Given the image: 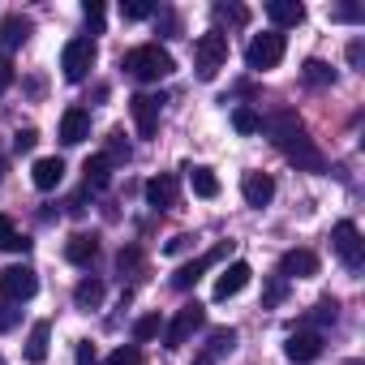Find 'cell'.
Here are the masks:
<instances>
[{
	"label": "cell",
	"instance_id": "ee69618b",
	"mask_svg": "<svg viewBox=\"0 0 365 365\" xmlns=\"http://www.w3.org/2000/svg\"><path fill=\"white\" fill-rule=\"evenodd\" d=\"M0 176H5V159H0Z\"/></svg>",
	"mask_w": 365,
	"mask_h": 365
},
{
	"label": "cell",
	"instance_id": "74e56055",
	"mask_svg": "<svg viewBox=\"0 0 365 365\" xmlns=\"http://www.w3.org/2000/svg\"><path fill=\"white\" fill-rule=\"evenodd\" d=\"M9 86H14V61L0 52V91H9Z\"/></svg>",
	"mask_w": 365,
	"mask_h": 365
},
{
	"label": "cell",
	"instance_id": "4dcf8cb0",
	"mask_svg": "<svg viewBox=\"0 0 365 365\" xmlns=\"http://www.w3.org/2000/svg\"><path fill=\"white\" fill-rule=\"evenodd\" d=\"M103 365H142V352H138L133 344H120V348H116Z\"/></svg>",
	"mask_w": 365,
	"mask_h": 365
},
{
	"label": "cell",
	"instance_id": "277c9868",
	"mask_svg": "<svg viewBox=\"0 0 365 365\" xmlns=\"http://www.w3.org/2000/svg\"><path fill=\"white\" fill-rule=\"evenodd\" d=\"M284 35L279 31H267V35H254L250 39V48H245V65L254 69V73H262V69H275L279 61H284Z\"/></svg>",
	"mask_w": 365,
	"mask_h": 365
},
{
	"label": "cell",
	"instance_id": "8fae6325",
	"mask_svg": "<svg viewBox=\"0 0 365 365\" xmlns=\"http://www.w3.org/2000/svg\"><path fill=\"white\" fill-rule=\"evenodd\" d=\"M318 275V254L314 250H288L279 258V279H309Z\"/></svg>",
	"mask_w": 365,
	"mask_h": 365
},
{
	"label": "cell",
	"instance_id": "f35d334b",
	"mask_svg": "<svg viewBox=\"0 0 365 365\" xmlns=\"http://www.w3.org/2000/svg\"><path fill=\"white\" fill-rule=\"evenodd\" d=\"M35 142H39V133H35V129H18V133H14V146H18V150H31Z\"/></svg>",
	"mask_w": 365,
	"mask_h": 365
},
{
	"label": "cell",
	"instance_id": "ab89813d",
	"mask_svg": "<svg viewBox=\"0 0 365 365\" xmlns=\"http://www.w3.org/2000/svg\"><path fill=\"white\" fill-rule=\"evenodd\" d=\"M78 365H99V356H95V344H78Z\"/></svg>",
	"mask_w": 365,
	"mask_h": 365
},
{
	"label": "cell",
	"instance_id": "5bb4252c",
	"mask_svg": "<svg viewBox=\"0 0 365 365\" xmlns=\"http://www.w3.org/2000/svg\"><path fill=\"white\" fill-rule=\"evenodd\" d=\"M241 194H245V202H250V207H267V202L275 198V180H271L267 172H245Z\"/></svg>",
	"mask_w": 365,
	"mask_h": 365
},
{
	"label": "cell",
	"instance_id": "d6986e66",
	"mask_svg": "<svg viewBox=\"0 0 365 365\" xmlns=\"http://www.w3.org/2000/svg\"><path fill=\"white\" fill-rule=\"evenodd\" d=\"M267 18H271L275 26H301V22H305V5H301V0H271V5H267Z\"/></svg>",
	"mask_w": 365,
	"mask_h": 365
},
{
	"label": "cell",
	"instance_id": "f6af8a7d",
	"mask_svg": "<svg viewBox=\"0 0 365 365\" xmlns=\"http://www.w3.org/2000/svg\"><path fill=\"white\" fill-rule=\"evenodd\" d=\"M348 365H361V361H348Z\"/></svg>",
	"mask_w": 365,
	"mask_h": 365
},
{
	"label": "cell",
	"instance_id": "30bf717a",
	"mask_svg": "<svg viewBox=\"0 0 365 365\" xmlns=\"http://www.w3.org/2000/svg\"><path fill=\"white\" fill-rule=\"evenodd\" d=\"M284 352H288V361H297V365L318 361V356H322V335H318V331H292V335L284 339Z\"/></svg>",
	"mask_w": 365,
	"mask_h": 365
},
{
	"label": "cell",
	"instance_id": "f1b7e54d",
	"mask_svg": "<svg viewBox=\"0 0 365 365\" xmlns=\"http://www.w3.org/2000/svg\"><path fill=\"white\" fill-rule=\"evenodd\" d=\"M155 335H163V318H159V314H146V318L133 322V339L146 344V339H155Z\"/></svg>",
	"mask_w": 365,
	"mask_h": 365
},
{
	"label": "cell",
	"instance_id": "9c48e42d",
	"mask_svg": "<svg viewBox=\"0 0 365 365\" xmlns=\"http://www.w3.org/2000/svg\"><path fill=\"white\" fill-rule=\"evenodd\" d=\"M129 112H133V125L142 138H150L159 129V112H163V95H133L129 99Z\"/></svg>",
	"mask_w": 365,
	"mask_h": 365
},
{
	"label": "cell",
	"instance_id": "ffe728a7",
	"mask_svg": "<svg viewBox=\"0 0 365 365\" xmlns=\"http://www.w3.org/2000/svg\"><path fill=\"white\" fill-rule=\"evenodd\" d=\"M224 258V250H211L207 258H198V262H190V267H180L176 275H172V288H180V292H185V288H194L198 279H202V271L211 267V262H220Z\"/></svg>",
	"mask_w": 365,
	"mask_h": 365
},
{
	"label": "cell",
	"instance_id": "e575fe53",
	"mask_svg": "<svg viewBox=\"0 0 365 365\" xmlns=\"http://www.w3.org/2000/svg\"><path fill=\"white\" fill-rule=\"evenodd\" d=\"M215 14H220V18H228L232 26H245V22H250V14H245L241 5H215Z\"/></svg>",
	"mask_w": 365,
	"mask_h": 365
},
{
	"label": "cell",
	"instance_id": "b9f144b4",
	"mask_svg": "<svg viewBox=\"0 0 365 365\" xmlns=\"http://www.w3.org/2000/svg\"><path fill=\"white\" fill-rule=\"evenodd\" d=\"M116 267H120V271H133V267H138V250H120Z\"/></svg>",
	"mask_w": 365,
	"mask_h": 365
},
{
	"label": "cell",
	"instance_id": "d6a6232c",
	"mask_svg": "<svg viewBox=\"0 0 365 365\" xmlns=\"http://www.w3.org/2000/svg\"><path fill=\"white\" fill-rule=\"evenodd\" d=\"M18 318H22V309H18L14 301H0V335L14 331V327H18Z\"/></svg>",
	"mask_w": 365,
	"mask_h": 365
},
{
	"label": "cell",
	"instance_id": "4316f807",
	"mask_svg": "<svg viewBox=\"0 0 365 365\" xmlns=\"http://www.w3.org/2000/svg\"><path fill=\"white\" fill-rule=\"evenodd\" d=\"M73 301H78L82 309H95V305L103 301V284H99V279H82V284L73 288Z\"/></svg>",
	"mask_w": 365,
	"mask_h": 365
},
{
	"label": "cell",
	"instance_id": "d4e9b609",
	"mask_svg": "<svg viewBox=\"0 0 365 365\" xmlns=\"http://www.w3.org/2000/svg\"><path fill=\"white\" fill-rule=\"evenodd\" d=\"M185 172H190V185H194L198 198H215L220 194V176L211 168H185Z\"/></svg>",
	"mask_w": 365,
	"mask_h": 365
},
{
	"label": "cell",
	"instance_id": "52a82bcc",
	"mask_svg": "<svg viewBox=\"0 0 365 365\" xmlns=\"http://www.w3.org/2000/svg\"><path fill=\"white\" fill-rule=\"evenodd\" d=\"M95 39H69L65 43V52H61V69H65V78L69 82H82L91 69H95Z\"/></svg>",
	"mask_w": 365,
	"mask_h": 365
},
{
	"label": "cell",
	"instance_id": "7402d4cb",
	"mask_svg": "<svg viewBox=\"0 0 365 365\" xmlns=\"http://www.w3.org/2000/svg\"><path fill=\"white\" fill-rule=\"evenodd\" d=\"M82 172H86V190H95V194H99V190H108V185H112V163H108V159H103V155H91V159H86V168H82Z\"/></svg>",
	"mask_w": 365,
	"mask_h": 365
},
{
	"label": "cell",
	"instance_id": "cb8c5ba5",
	"mask_svg": "<svg viewBox=\"0 0 365 365\" xmlns=\"http://www.w3.org/2000/svg\"><path fill=\"white\" fill-rule=\"evenodd\" d=\"M0 250H9V254H26L31 250V241L18 232V224L9 215H0Z\"/></svg>",
	"mask_w": 365,
	"mask_h": 365
},
{
	"label": "cell",
	"instance_id": "8d00e7d4",
	"mask_svg": "<svg viewBox=\"0 0 365 365\" xmlns=\"http://www.w3.org/2000/svg\"><path fill=\"white\" fill-rule=\"evenodd\" d=\"M335 314H339L335 301H318V305H314V322H335Z\"/></svg>",
	"mask_w": 365,
	"mask_h": 365
},
{
	"label": "cell",
	"instance_id": "4fadbf2b",
	"mask_svg": "<svg viewBox=\"0 0 365 365\" xmlns=\"http://www.w3.org/2000/svg\"><path fill=\"white\" fill-rule=\"evenodd\" d=\"M250 262H232V267H224L220 271V279H215V301H228V297H237L245 284H250Z\"/></svg>",
	"mask_w": 365,
	"mask_h": 365
},
{
	"label": "cell",
	"instance_id": "603a6c76",
	"mask_svg": "<svg viewBox=\"0 0 365 365\" xmlns=\"http://www.w3.org/2000/svg\"><path fill=\"white\" fill-rule=\"evenodd\" d=\"M48 339H52V327L48 322H35L31 327V339H26V361L31 365H43L48 361Z\"/></svg>",
	"mask_w": 365,
	"mask_h": 365
},
{
	"label": "cell",
	"instance_id": "1f68e13d",
	"mask_svg": "<svg viewBox=\"0 0 365 365\" xmlns=\"http://www.w3.org/2000/svg\"><path fill=\"white\" fill-rule=\"evenodd\" d=\"M120 14H125V22H142V18L155 14V5H146V0H129V5H120Z\"/></svg>",
	"mask_w": 365,
	"mask_h": 365
},
{
	"label": "cell",
	"instance_id": "484cf974",
	"mask_svg": "<svg viewBox=\"0 0 365 365\" xmlns=\"http://www.w3.org/2000/svg\"><path fill=\"white\" fill-rule=\"evenodd\" d=\"M301 78H305L309 86H331V82H335V69H331L327 61H305Z\"/></svg>",
	"mask_w": 365,
	"mask_h": 365
},
{
	"label": "cell",
	"instance_id": "e0dca14e",
	"mask_svg": "<svg viewBox=\"0 0 365 365\" xmlns=\"http://www.w3.org/2000/svg\"><path fill=\"white\" fill-rule=\"evenodd\" d=\"M146 202L150 207H159V211H168V207H176V176H150L146 180Z\"/></svg>",
	"mask_w": 365,
	"mask_h": 365
},
{
	"label": "cell",
	"instance_id": "9a60e30c",
	"mask_svg": "<svg viewBox=\"0 0 365 365\" xmlns=\"http://www.w3.org/2000/svg\"><path fill=\"white\" fill-rule=\"evenodd\" d=\"M31 18H22V14H9L5 22H0V48H5V56L14 52V48H22L26 39H31Z\"/></svg>",
	"mask_w": 365,
	"mask_h": 365
},
{
	"label": "cell",
	"instance_id": "ba28073f",
	"mask_svg": "<svg viewBox=\"0 0 365 365\" xmlns=\"http://www.w3.org/2000/svg\"><path fill=\"white\" fill-rule=\"evenodd\" d=\"M35 292H39V275L31 267H5V271H0V297H5V301L22 305Z\"/></svg>",
	"mask_w": 365,
	"mask_h": 365
},
{
	"label": "cell",
	"instance_id": "2e32d148",
	"mask_svg": "<svg viewBox=\"0 0 365 365\" xmlns=\"http://www.w3.org/2000/svg\"><path fill=\"white\" fill-rule=\"evenodd\" d=\"M31 180H35V190H56L61 180H65V159H56V155H43V159H35V168H31Z\"/></svg>",
	"mask_w": 365,
	"mask_h": 365
},
{
	"label": "cell",
	"instance_id": "8992f818",
	"mask_svg": "<svg viewBox=\"0 0 365 365\" xmlns=\"http://www.w3.org/2000/svg\"><path fill=\"white\" fill-rule=\"evenodd\" d=\"M202 318H207V309H202L198 301L180 305V309H176V318H172V322H163V344H168V348H185V344H190V335L202 327Z\"/></svg>",
	"mask_w": 365,
	"mask_h": 365
},
{
	"label": "cell",
	"instance_id": "d590c367",
	"mask_svg": "<svg viewBox=\"0 0 365 365\" xmlns=\"http://www.w3.org/2000/svg\"><path fill=\"white\" fill-rule=\"evenodd\" d=\"M82 18H86L91 31H103V5H99V0H91V5L82 9Z\"/></svg>",
	"mask_w": 365,
	"mask_h": 365
},
{
	"label": "cell",
	"instance_id": "3957f363",
	"mask_svg": "<svg viewBox=\"0 0 365 365\" xmlns=\"http://www.w3.org/2000/svg\"><path fill=\"white\" fill-rule=\"evenodd\" d=\"M331 250L339 254V262H344L348 271H361V262H365V241H361V228H356L352 220H339V224L331 228Z\"/></svg>",
	"mask_w": 365,
	"mask_h": 365
},
{
	"label": "cell",
	"instance_id": "f546056e",
	"mask_svg": "<svg viewBox=\"0 0 365 365\" xmlns=\"http://www.w3.org/2000/svg\"><path fill=\"white\" fill-rule=\"evenodd\" d=\"M103 159H108V163H129V142H125V133H112V138H108Z\"/></svg>",
	"mask_w": 365,
	"mask_h": 365
},
{
	"label": "cell",
	"instance_id": "83f0119b",
	"mask_svg": "<svg viewBox=\"0 0 365 365\" xmlns=\"http://www.w3.org/2000/svg\"><path fill=\"white\" fill-rule=\"evenodd\" d=\"M232 125H237V133H258L262 129V116L254 108H232Z\"/></svg>",
	"mask_w": 365,
	"mask_h": 365
},
{
	"label": "cell",
	"instance_id": "5b68a950",
	"mask_svg": "<svg viewBox=\"0 0 365 365\" xmlns=\"http://www.w3.org/2000/svg\"><path fill=\"white\" fill-rule=\"evenodd\" d=\"M224 61H228V35H220V31L202 35V39H198V48H194V65H198V78H202V82H211V78L224 69Z\"/></svg>",
	"mask_w": 365,
	"mask_h": 365
},
{
	"label": "cell",
	"instance_id": "7bdbcfd3",
	"mask_svg": "<svg viewBox=\"0 0 365 365\" xmlns=\"http://www.w3.org/2000/svg\"><path fill=\"white\" fill-rule=\"evenodd\" d=\"M190 241H194V237H172V241H168V254H180V250H190Z\"/></svg>",
	"mask_w": 365,
	"mask_h": 365
},
{
	"label": "cell",
	"instance_id": "60d3db41",
	"mask_svg": "<svg viewBox=\"0 0 365 365\" xmlns=\"http://www.w3.org/2000/svg\"><path fill=\"white\" fill-rule=\"evenodd\" d=\"M331 18H335V22H356V18H361V9H352V5H339V9H331Z\"/></svg>",
	"mask_w": 365,
	"mask_h": 365
},
{
	"label": "cell",
	"instance_id": "ac0fdd59",
	"mask_svg": "<svg viewBox=\"0 0 365 365\" xmlns=\"http://www.w3.org/2000/svg\"><path fill=\"white\" fill-rule=\"evenodd\" d=\"M95 254H99V241H95L91 232H73V237L65 241V258H69L73 267H91Z\"/></svg>",
	"mask_w": 365,
	"mask_h": 365
},
{
	"label": "cell",
	"instance_id": "7c38bea8",
	"mask_svg": "<svg viewBox=\"0 0 365 365\" xmlns=\"http://www.w3.org/2000/svg\"><path fill=\"white\" fill-rule=\"evenodd\" d=\"M91 138V112L86 108H69L65 116H61V142L65 146H78V142H86Z\"/></svg>",
	"mask_w": 365,
	"mask_h": 365
},
{
	"label": "cell",
	"instance_id": "836d02e7",
	"mask_svg": "<svg viewBox=\"0 0 365 365\" xmlns=\"http://www.w3.org/2000/svg\"><path fill=\"white\" fill-rule=\"evenodd\" d=\"M284 292H288V279H279V275H275V279L267 284V292H262V305H279V301H284Z\"/></svg>",
	"mask_w": 365,
	"mask_h": 365
},
{
	"label": "cell",
	"instance_id": "6da1fadb",
	"mask_svg": "<svg viewBox=\"0 0 365 365\" xmlns=\"http://www.w3.org/2000/svg\"><path fill=\"white\" fill-rule=\"evenodd\" d=\"M262 129L271 133V142L284 150V159H292L297 168H305V172H322L327 168V159H322V150L314 146V138L305 133V125H301V116L297 112H275V116H267L262 120Z\"/></svg>",
	"mask_w": 365,
	"mask_h": 365
},
{
	"label": "cell",
	"instance_id": "bcb514c9",
	"mask_svg": "<svg viewBox=\"0 0 365 365\" xmlns=\"http://www.w3.org/2000/svg\"><path fill=\"white\" fill-rule=\"evenodd\" d=\"M0 365H5V356H0Z\"/></svg>",
	"mask_w": 365,
	"mask_h": 365
},
{
	"label": "cell",
	"instance_id": "44dd1931",
	"mask_svg": "<svg viewBox=\"0 0 365 365\" xmlns=\"http://www.w3.org/2000/svg\"><path fill=\"white\" fill-rule=\"evenodd\" d=\"M232 344H237V331H232V327H220V331H211V339H207V348H202V361H198V365H211V361H220L224 352H232Z\"/></svg>",
	"mask_w": 365,
	"mask_h": 365
},
{
	"label": "cell",
	"instance_id": "7a4b0ae2",
	"mask_svg": "<svg viewBox=\"0 0 365 365\" xmlns=\"http://www.w3.org/2000/svg\"><path fill=\"white\" fill-rule=\"evenodd\" d=\"M125 69H129L138 82H159V78H168V73L176 69V61H172V52H163L159 43H142V48L125 52Z\"/></svg>",
	"mask_w": 365,
	"mask_h": 365
}]
</instances>
